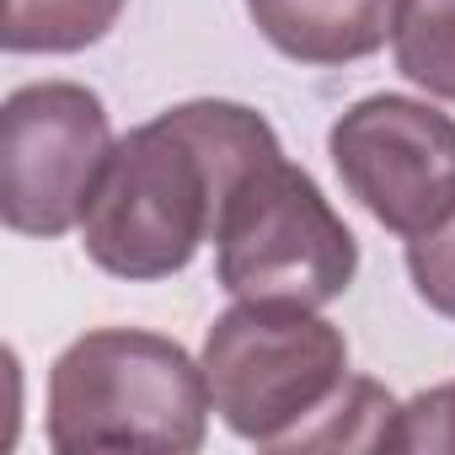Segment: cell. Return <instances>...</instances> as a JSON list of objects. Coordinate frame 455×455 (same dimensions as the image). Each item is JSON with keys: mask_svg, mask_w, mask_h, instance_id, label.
<instances>
[{"mask_svg": "<svg viewBox=\"0 0 455 455\" xmlns=\"http://www.w3.org/2000/svg\"><path fill=\"white\" fill-rule=\"evenodd\" d=\"M279 150L274 124L247 102L198 97L156 113L129 129L102 166L81 220L86 258L129 284L182 274L198 247L214 242L225 193Z\"/></svg>", "mask_w": 455, "mask_h": 455, "instance_id": "6da1fadb", "label": "cell"}, {"mask_svg": "<svg viewBox=\"0 0 455 455\" xmlns=\"http://www.w3.org/2000/svg\"><path fill=\"white\" fill-rule=\"evenodd\" d=\"M209 412L214 396L204 359L145 327H97L54 359L44 434L60 455H193L209 439Z\"/></svg>", "mask_w": 455, "mask_h": 455, "instance_id": "7a4b0ae2", "label": "cell"}, {"mask_svg": "<svg viewBox=\"0 0 455 455\" xmlns=\"http://www.w3.org/2000/svg\"><path fill=\"white\" fill-rule=\"evenodd\" d=\"M204 375L236 439L295 450L348 386V338L311 306L236 300L204 332Z\"/></svg>", "mask_w": 455, "mask_h": 455, "instance_id": "3957f363", "label": "cell"}, {"mask_svg": "<svg viewBox=\"0 0 455 455\" xmlns=\"http://www.w3.org/2000/svg\"><path fill=\"white\" fill-rule=\"evenodd\" d=\"M359 274V242L327 204L316 177L295 161L268 156L225 193L214 225V279L236 300L332 306Z\"/></svg>", "mask_w": 455, "mask_h": 455, "instance_id": "277c9868", "label": "cell"}, {"mask_svg": "<svg viewBox=\"0 0 455 455\" xmlns=\"http://www.w3.org/2000/svg\"><path fill=\"white\" fill-rule=\"evenodd\" d=\"M113 124L92 86L33 81L0 108V220L17 236H65L113 156Z\"/></svg>", "mask_w": 455, "mask_h": 455, "instance_id": "5b68a950", "label": "cell"}, {"mask_svg": "<svg viewBox=\"0 0 455 455\" xmlns=\"http://www.w3.org/2000/svg\"><path fill=\"white\" fill-rule=\"evenodd\" d=\"M327 156L364 214L402 242L455 214V118L418 97H359L338 113Z\"/></svg>", "mask_w": 455, "mask_h": 455, "instance_id": "8992f818", "label": "cell"}, {"mask_svg": "<svg viewBox=\"0 0 455 455\" xmlns=\"http://www.w3.org/2000/svg\"><path fill=\"white\" fill-rule=\"evenodd\" d=\"M247 17L295 65H354L391 38L396 0H247Z\"/></svg>", "mask_w": 455, "mask_h": 455, "instance_id": "52a82bcc", "label": "cell"}, {"mask_svg": "<svg viewBox=\"0 0 455 455\" xmlns=\"http://www.w3.org/2000/svg\"><path fill=\"white\" fill-rule=\"evenodd\" d=\"M129 0H6L0 44L6 54H81L102 44Z\"/></svg>", "mask_w": 455, "mask_h": 455, "instance_id": "ba28073f", "label": "cell"}, {"mask_svg": "<svg viewBox=\"0 0 455 455\" xmlns=\"http://www.w3.org/2000/svg\"><path fill=\"white\" fill-rule=\"evenodd\" d=\"M396 70L439 102H455V0H396Z\"/></svg>", "mask_w": 455, "mask_h": 455, "instance_id": "9c48e42d", "label": "cell"}, {"mask_svg": "<svg viewBox=\"0 0 455 455\" xmlns=\"http://www.w3.org/2000/svg\"><path fill=\"white\" fill-rule=\"evenodd\" d=\"M407 274H412L418 300L439 311L444 322H455V214L407 242Z\"/></svg>", "mask_w": 455, "mask_h": 455, "instance_id": "30bf717a", "label": "cell"}, {"mask_svg": "<svg viewBox=\"0 0 455 455\" xmlns=\"http://www.w3.org/2000/svg\"><path fill=\"white\" fill-rule=\"evenodd\" d=\"M391 450H444V455H455V380L402 402L396 428H391Z\"/></svg>", "mask_w": 455, "mask_h": 455, "instance_id": "8fae6325", "label": "cell"}]
</instances>
